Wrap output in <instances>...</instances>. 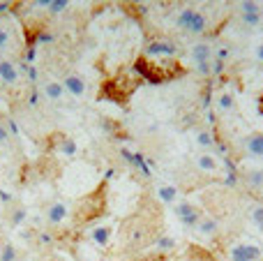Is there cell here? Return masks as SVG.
Segmentation results:
<instances>
[{
	"instance_id": "8",
	"label": "cell",
	"mask_w": 263,
	"mask_h": 261,
	"mask_svg": "<svg viewBox=\"0 0 263 261\" xmlns=\"http://www.w3.org/2000/svg\"><path fill=\"white\" fill-rule=\"evenodd\" d=\"M111 226H106V224H100V226H95V229L90 231V240L97 245V248H106L108 243H111Z\"/></svg>"
},
{
	"instance_id": "7",
	"label": "cell",
	"mask_w": 263,
	"mask_h": 261,
	"mask_svg": "<svg viewBox=\"0 0 263 261\" xmlns=\"http://www.w3.org/2000/svg\"><path fill=\"white\" fill-rule=\"evenodd\" d=\"M194 162H196V166L201 171H206V174H217L220 171V160L215 158V155H210V152H198L196 158H194Z\"/></svg>"
},
{
	"instance_id": "15",
	"label": "cell",
	"mask_w": 263,
	"mask_h": 261,
	"mask_svg": "<svg viewBox=\"0 0 263 261\" xmlns=\"http://www.w3.org/2000/svg\"><path fill=\"white\" fill-rule=\"evenodd\" d=\"M250 222L256 226L258 231H263V204H254L250 208Z\"/></svg>"
},
{
	"instance_id": "25",
	"label": "cell",
	"mask_w": 263,
	"mask_h": 261,
	"mask_svg": "<svg viewBox=\"0 0 263 261\" xmlns=\"http://www.w3.org/2000/svg\"><path fill=\"white\" fill-rule=\"evenodd\" d=\"M157 248H160V250H174L176 248V240L171 236H162L160 240H157Z\"/></svg>"
},
{
	"instance_id": "20",
	"label": "cell",
	"mask_w": 263,
	"mask_h": 261,
	"mask_svg": "<svg viewBox=\"0 0 263 261\" xmlns=\"http://www.w3.org/2000/svg\"><path fill=\"white\" fill-rule=\"evenodd\" d=\"M247 180L252 188H263V169H252L247 174Z\"/></svg>"
},
{
	"instance_id": "29",
	"label": "cell",
	"mask_w": 263,
	"mask_h": 261,
	"mask_svg": "<svg viewBox=\"0 0 263 261\" xmlns=\"http://www.w3.org/2000/svg\"><path fill=\"white\" fill-rule=\"evenodd\" d=\"M51 2H54V0H35V5H37V7H46V10L51 7Z\"/></svg>"
},
{
	"instance_id": "21",
	"label": "cell",
	"mask_w": 263,
	"mask_h": 261,
	"mask_svg": "<svg viewBox=\"0 0 263 261\" xmlns=\"http://www.w3.org/2000/svg\"><path fill=\"white\" fill-rule=\"evenodd\" d=\"M67 7H70V0H54L51 7H48V12H51V14H60V12H65Z\"/></svg>"
},
{
	"instance_id": "19",
	"label": "cell",
	"mask_w": 263,
	"mask_h": 261,
	"mask_svg": "<svg viewBox=\"0 0 263 261\" xmlns=\"http://www.w3.org/2000/svg\"><path fill=\"white\" fill-rule=\"evenodd\" d=\"M240 10H242V14H261V5L256 0H242Z\"/></svg>"
},
{
	"instance_id": "13",
	"label": "cell",
	"mask_w": 263,
	"mask_h": 261,
	"mask_svg": "<svg viewBox=\"0 0 263 261\" xmlns=\"http://www.w3.org/2000/svg\"><path fill=\"white\" fill-rule=\"evenodd\" d=\"M196 229H198V234H204V236H217V231H220V222H217L215 218H210V215H204Z\"/></svg>"
},
{
	"instance_id": "14",
	"label": "cell",
	"mask_w": 263,
	"mask_h": 261,
	"mask_svg": "<svg viewBox=\"0 0 263 261\" xmlns=\"http://www.w3.org/2000/svg\"><path fill=\"white\" fill-rule=\"evenodd\" d=\"M44 95L56 102V100H60L65 95V86L58 84V81H46V84H44Z\"/></svg>"
},
{
	"instance_id": "1",
	"label": "cell",
	"mask_w": 263,
	"mask_h": 261,
	"mask_svg": "<svg viewBox=\"0 0 263 261\" xmlns=\"http://www.w3.org/2000/svg\"><path fill=\"white\" fill-rule=\"evenodd\" d=\"M176 24H178V28L192 32V35H204L206 28H208L206 16L201 12H196V10H192V7H185V10L178 14V21H176Z\"/></svg>"
},
{
	"instance_id": "23",
	"label": "cell",
	"mask_w": 263,
	"mask_h": 261,
	"mask_svg": "<svg viewBox=\"0 0 263 261\" xmlns=\"http://www.w3.org/2000/svg\"><path fill=\"white\" fill-rule=\"evenodd\" d=\"M26 215H28V212H26V208H16V210L12 212V218H10L12 226H18V224H21V222L26 220Z\"/></svg>"
},
{
	"instance_id": "26",
	"label": "cell",
	"mask_w": 263,
	"mask_h": 261,
	"mask_svg": "<svg viewBox=\"0 0 263 261\" xmlns=\"http://www.w3.org/2000/svg\"><path fill=\"white\" fill-rule=\"evenodd\" d=\"M7 44H10V30L0 28V51L7 49Z\"/></svg>"
},
{
	"instance_id": "5",
	"label": "cell",
	"mask_w": 263,
	"mask_h": 261,
	"mask_svg": "<svg viewBox=\"0 0 263 261\" xmlns=\"http://www.w3.org/2000/svg\"><path fill=\"white\" fill-rule=\"evenodd\" d=\"M67 215H70V208H67V204H62V201H56V204H51L46 210V220H48V224H62L67 220Z\"/></svg>"
},
{
	"instance_id": "3",
	"label": "cell",
	"mask_w": 263,
	"mask_h": 261,
	"mask_svg": "<svg viewBox=\"0 0 263 261\" xmlns=\"http://www.w3.org/2000/svg\"><path fill=\"white\" fill-rule=\"evenodd\" d=\"M228 256H231V261H261L263 250L256 243H252V240H240V243H236L231 248Z\"/></svg>"
},
{
	"instance_id": "10",
	"label": "cell",
	"mask_w": 263,
	"mask_h": 261,
	"mask_svg": "<svg viewBox=\"0 0 263 261\" xmlns=\"http://www.w3.org/2000/svg\"><path fill=\"white\" fill-rule=\"evenodd\" d=\"M0 81L7 86H12L18 81V72H16V65L12 60H0Z\"/></svg>"
},
{
	"instance_id": "27",
	"label": "cell",
	"mask_w": 263,
	"mask_h": 261,
	"mask_svg": "<svg viewBox=\"0 0 263 261\" xmlns=\"http://www.w3.org/2000/svg\"><path fill=\"white\" fill-rule=\"evenodd\" d=\"M5 141H10V130L5 122H0V144H5Z\"/></svg>"
},
{
	"instance_id": "4",
	"label": "cell",
	"mask_w": 263,
	"mask_h": 261,
	"mask_svg": "<svg viewBox=\"0 0 263 261\" xmlns=\"http://www.w3.org/2000/svg\"><path fill=\"white\" fill-rule=\"evenodd\" d=\"M212 49H210L208 42H196L194 46H192V60L198 65V70L204 74H208L210 70H212Z\"/></svg>"
},
{
	"instance_id": "11",
	"label": "cell",
	"mask_w": 263,
	"mask_h": 261,
	"mask_svg": "<svg viewBox=\"0 0 263 261\" xmlns=\"http://www.w3.org/2000/svg\"><path fill=\"white\" fill-rule=\"evenodd\" d=\"M245 150L254 158H263V132H256V134H250L245 141Z\"/></svg>"
},
{
	"instance_id": "2",
	"label": "cell",
	"mask_w": 263,
	"mask_h": 261,
	"mask_svg": "<svg viewBox=\"0 0 263 261\" xmlns=\"http://www.w3.org/2000/svg\"><path fill=\"white\" fill-rule=\"evenodd\" d=\"M174 210H176V215H178V220H180V224L182 226H187V229H196L198 226V222H201V210H198L192 201H187V199H180L178 204L174 206Z\"/></svg>"
},
{
	"instance_id": "16",
	"label": "cell",
	"mask_w": 263,
	"mask_h": 261,
	"mask_svg": "<svg viewBox=\"0 0 263 261\" xmlns=\"http://www.w3.org/2000/svg\"><path fill=\"white\" fill-rule=\"evenodd\" d=\"M60 152H65L67 158H74V155H76V150H78V146H76V141L74 139H70V136H62V139H60Z\"/></svg>"
},
{
	"instance_id": "22",
	"label": "cell",
	"mask_w": 263,
	"mask_h": 261,
	"mask_svg": "<svg viewBox=\"0 0 263 261\" xmlns=\"http://www.w3.org/2000/svg\"><path fill=\"white\" fill-rule=\"evenodd\" d=\"M196 144H198V146H204V148H210V146H212V136L201 130V132H196Z\"/></svg>"
},
{
	"instance_id": "9",
	"label": "cell",
	"mask_w": 263,
	"mask_h": 261,
	"mask_svg": "<svg viewBox=\"0 0 263 261\" xmlns=\"http://www.w3.org/2000/svg\"><path fill=\"white\" fill-rule=\"evenodd\" d=\"M174 51H176V46L171 42H166V40H152L148 44L146 54L148 56H174Z\"/></svg>"
},
{
	"instance_id": "17",
	"label": "cell",
	"mask_w": 263,
	"mask_h": 261,
	"mask_svg": "<svg viewBox=\"0 0 263 261\" xmlns=\"http://www.w3.org/2000/svg\"><path fill=\"white\" fill-rule=\"evenodd\" d=\"M0 261H18V252L12 243H2V248H0Z\"/></svg>"
},
{
	"instance_id": "18",
	"label": "cell",
	"mask_w": 263,
	"mask_h": 261,
	"mask_svg": "<svg viewBox=\"0 0 263 261\" xmlns=\"http://www.w3.org/2000/svg\"><path fill=\"white\" fill-rule=\"evenodd\" d=\"M217 104H220L222 111H231L236 106V98L231 95V92H222L220 100H217Z\"/></svg>"
},
{
	"instance_id": "12",
	"label": "cell",
	"mask_w": 263,
	"mask_h": 261,
	"mask_svg": "<svg viewBox=\"0 0 263 261\" xmlns=\"http://www.w3.org/2000/svg\"><path fill=\"white\" fill-rule=\"evenodd\" d=\"M157 196H160L164 204H168V206H176V204H178V190H176L174 185H168V182H162L160 188H157Z\"/></svg>"
},
{
	"instance_id": "6",
	"label": "cell",
	"mask_w": 263,
	"mask_h": 261,
	"mask_svg": "<svg viewBox=\"0 0 263 261\" xmlns=\"http://www.w3.org/2000/svg\"><path fill=\"white\" fill-rule=\"evenodd\" d=\"M62 86H65V90L70 95H74V98H84L86 95V81L81 74H67Z\"/></svg>"
},
{
	"instance_id": "28",
	"label": "cell",
	"mask_w": 263,
	"mask_h": 261,
	"mask_svg": "<svg viewBox=\"0 0 263 261\" xmlns=\"http://www.w3.org/2000/svg\"><path fill=\"white\" fill-rule=\"evenodd\" d=\"M254 58H256L258 62H263V42L256 46V51H254Z\"/></svg>"
},
{
	"instance_id": "24",
	"label": "cell",
	"mask_w": 263,
	"mask_h": 261,
	"mask_svg": "<svg viewBox=\"0 0 263 261\" xmlns=\"http://www.w3.org/2000/svg\"><path fill=\"white\" fill-rule=\"evenodd\" d=\"M242 24L254 28V26L261 24V14H242Z\"/></svg>"
}]
</instances>
